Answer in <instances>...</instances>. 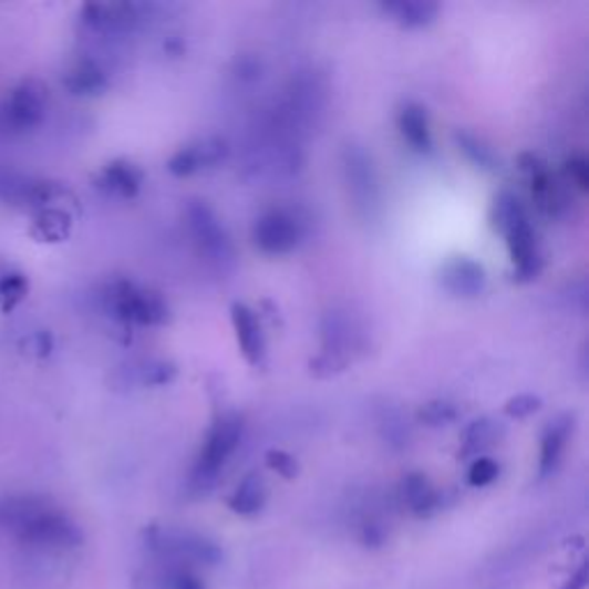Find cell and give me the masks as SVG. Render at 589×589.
<instances>
[{
	"instance_id": "obj_1",
	"label": "cell",
	"mask_w": 589,
	"mask_h": 589,
	"mask_svg": "<svg viewBox=\"0 0 589 589\" xmlns=\"http://www.w3.org/2000/svg\"><path fill=\"white\" fill-rule=\"evenodd\" d=\"M490 226L507 242L514 277L518 281H533L541 272V249L533 221L527 217L525 205L512 192H499L490 205Z\"/></svg>"
},
{
	"instance_id": "obj_2",
	"label": "cell",
	"mask_w": 589,
	"mask_h": 589,
	"mask_svg": "<svg viewBox=\"0 0 589 589\" xmlns=\"http://www.w3.org/2000/svg\"><path fill=\"white\" fill-rule=\"evenodd\" d=\"M242 435L245 422L240 415H235V412H224V415L213 422L208 435L203 440L198 458L192 467L189 490L194 495H205L215 488L221 469L232 458V454L238 452Z\"/></svg>"
},
{
	"instance_id": "obj_3",
	"label": "cell",
	"mask_w": 589,
	"mask_h": 589,
	"mask_svg": "<svg viewBox=\"0 0 589 589\" xmlns=\"http://www.w3.org/2000/svg\"><path fill=\"white\" fill-rule=\"evenodd\" d=\"M147 550L164 567L208 569L224 559V550L210 537L180 527H153L145 535Z\"/></svg>"
},
{
	"instance_id": "obj_4",
	"label": "cell",
	"mask_w": 589,
	"mask_h": 589,
	"mask_svg": "<svg viewBox=\"0 0 589 589\" xmlns=\"http://www.w3.org/2000/svg\"><path fill=\"white\" fill-rule=\"evenodd\" d=\"M10 523L14 525L17 535L42 548H76L83 541L79 525L44 503H31L23 499L19 507L10 509Z\"/></svg>"
},
{
	"instance_id": "obj_5",
	"label": "cell",
	"mask_w": 589,
	"mask_h": 589,
	"mask_svg": "<svg viewBox=\"0 0 589 589\" xmlns=\"http://www.w3.org/2000/svg\"><path fill=\"white\" fill-rule=\"evenodd\" d=\"M185 224L196 251L215 270H230L235 265V247L217 213L200 198H192L185 208Z\"/></svg>"
},
{
	"instance_id": "obj_6",
	"label": "cell",
	"mask_w": 589,
	"mask_h": 589,
	"mask_svg": "<svg viewBox=\"0 0 589 589\" xmlns=\"http://www.w3.org/2000/svg\"><path fill=\"white\" fill-rule=\"evenodd\" d=\"M106 307L111 316L125 326L157 328L168 320V304L162 294L127 279H117L108 286Z\"/></svg>"
},
{
	"instance_id": "obj_7",
	"label": "cell",
	"mask_w": 589,
	"mask_h": 589,
	"mask_svg": "<svg viewBox=\"0 0 589 589\" xmlns=\"http://www.w3.org/2000/svg\"><path fill=\"white\" fill-rule=\"evenodd\" d=\"M302 238L304 221L298 217V213L288 208H272L262 213L251 228V240L265 256H288L300 247Z\"/></svg>"
},
{
	"instance_id": "obj_8",
	"label": "cell",
	"mask_w": 589,
	"mask_h": 589,
	"mask_svg": "<svg viewBox=\"0 0 589 589\" xmlns=\"http://www.w3.org/2000/svg\"><path fill=\"white\" fill-rule=\"evenodd\" d=\"M343 173L348 183V194L355 205V213L362 219H373L380 210V187L378 173L371 155L364 147L348 145L343 151Z\"/></svg>"
},
{
	"instance_id": "obj_9",
	"label": "cell",
	"mask_w": 589,
	"mask_h": 589,
	"mask_svg": "<svg viewBox=\"0 0 589 589\" xmlns=\"http://www.w3.org/2000/svg\"><path fill=\"white\" fill-rule=\"evenodd\" d=\"M46 113V87L38 81H25L10 93L3 104V123L12 132L35 130Z\"/></svg>"
},
{
	"instance_id": "obj_10",
	"label": "cell",
	"mask_w": 589,
	"mask_h": 589,
	"mask_svg": "<svg viewBox=\"0 0 589 589\" xmlns=\"http://www.w3.org/2000/svg\"><path fill=\"white\" fill-rule=\"evenodd\" d=\"M226 157H228V143L224 138L217 136L198 138L178 147L166 162V168L170 175H175V178H189V175L219 166Z\"/></svg>"
},
{
	"instance_id": "obj_11",
	"label": "cell",
	"mask_w": 589,
	"mask_h": 589,
	"mask_svg": "<svg viewBox=\"0 0 589 589\" xmlns=\"http://www.w3.org/2000/svg\"><path fill=\"white\" fill-rule=\"evenodd\" d=\"M437 277L440 286L458 300L479 298L488 283L484 265L469 256H452L450 260L442 262Z\"/></svg>"
},
{
	"instance_id": "obj_12",
	"label": "cell",
	"mask_w": 589,
	"mask_h": 589,
	"mask_svg": "<svg viewBox=\"0 0 589 589\" xmlns=\"http://www.w3.org/2000/svg\"><path fill=\"white\" fill-rule=\"evenodd\" d=\"M230 322L245 360L251 366H260L265 360V334L256 311L242 302H235L230 307Z\"/></svg>"
},
{
	"instance_id": "obj_13",
	"label": "cell",
	"mask_w": 589,
	"mask_h": 589,
	"mask_svg": "<svg viewBox=\"0 0 589 589\" xmlns=\"http://www.w3.org/2000/svg\"><path fill=\"white\" fill-rule=\"evenodd\" d=\"M520 168L525 170L529 189H533V198L537 203V208L546 215H555L562 205V192H559V185L555 180V175L550 168L533 153H527L520 157Z\"/></svg>"
},
{
	"instance_id": "obj_14",
	"label": "cell",
	"mask_w": 589,
	"mask_h": 589,
	"mask_svg": "<svg viewBox=\"0 0 589 589\" xmlns=\"http://www.w3.org/2000/svg\"><path fill=\"white\" fill-rule=\"evenodd\" d=\"M399 499H401V505L410 514H415L417 518L433 516L442 505L440 490L433 486V482L424 473H407L401 479Z\"/></svg>"
},
{
	"instance_id": "obj_15",
	"label": "cell",
	"mask_w": 589,
	"mask_h": 589,
	"mask_svg": "<svg viewBox=\"0 0 589 589\" xmlns=\"http://www.w3.org/2000/svg\"><path fill=\"white\" fill-rule=\"evenodd\" d=\"M396 125H399L403 141L412 147V151L420 153V155H428L433 151V134H431L428 113L422 104L405 102L399 108Z\"/></svg>"
},
{
	"instance_id": "obj_16",
	"label": "cell",
	"mask_w": 589,
	"mask_h": 589,
	"mask_svg": "<svg viewBox=\"0 0 589 589\" xmlns=\"http://www.w3.org/2000/svg\"><path fill=\"white\" fill-rule=\"evenodd\" d=\"M571 433H574V415H562L546 426L541 435V452H539V477L541 479L550 477L557 469Z\"/></svg>"
},
{
	"instance_id": "obj_17",
	"label": "cell",
	"mask_w": 589,
	"mask_h": 589,
	"mask_svg": "<svg viewBox=\"0 0 589 589\" xmlns=\"http://www.w3.org/2000/svg\"><path fill=\"white\" fill-rule=\"evenodd\" d=\"M100 189L117 198H134L143 187V170L130 159H113L100 173Z\"/></svg>"
},
{
	"instance_id": "obj_18",
	"label": "cell",
	"mask_w": 589,
	"mask_h": 589,
	"mask_svg": "<svg viewBox=\"0 0 589 589\" xmlns=\"http://www.w3.org/2000/svg\"><path fill=\"white\" fill-rule=\"evenodd\" d=\"M63 85L68 87V93L76 97H97L106 93L108 87V76L100 68V63L91 61V58H81L76 61L63 76Z\"/></svg>"
},
{
	"instance_id": "obj_19",
	"label": "cell",
	"mask_w": 589,
	"mask_h": 589,
	"mask_svg": "<svg viewBox=\"0 0 589 589\" xmlns=\"http://www.w3.org/2000/svg\"><path fill=\"white\" fill-rule=\"evenodd\" d=\"M268 484L258 475V473H249L235 490L228 497V509L238 516H256L262 512V507L268 505Z\"/></svg>"
},
{
	"instance_id": "obj_20",
	"label": "cell",
	"mask_w": 589,
	"mask_h": 589,
	"mask_svg": "<svg viewBox=\"0 0 589 589\" xmlns=\"http://www.w3.org/2000/svg\"><path fill=\"white\" fill-rule=\"evenodd\" d=\"M380 10L390 14L401 28H407V31H417V28L431 25L440 14V6L428 3V0H399V3H382Z\"/></svg>"
},
{
	"instance_id": "obj_21",
	"label": "cell",
	"mask_w": 589,
	"mask_h": 589,
	"mask_svg": "<svg viewBox=\"0 0 589 589\" xmlns=\"http://www.w3.org/2000/svg\"><path fill=\"white\" fill-rule=\"evenodd\" d=\"M505 435V426L490 420V417H479L473 424H467L463 435H461V454L463 456H482L488 447H493L495 442Z\"/></svg>"
},
{
	"instance_id": "obj_22",
	"label": "cell",
	"mask_w": 589,
	"mask_h": 589,
	"mask_svg": "<svg viewBox=\"0 0 589 589\" xmlns=\"http://www.w3.org/2000/svg\"><path fill=\"white\" fill-rule=\"evenodd\" d=\"M350 343H352L350 320L339 311H330L326 318H322V352L348 358Z\"/></svg>"
},
{
	"instance_id": "obj_23",
	"label": "cell",
	"mask_w": 589,
	"mask_h": 589,
	"mask_svg": "<svg viewBox=\"0 0 589 589\" xmlns=\"http://www.w3.org/2000/svg\"><path fill=\"white\" fill-rule=\"evenodd\" d=\"M458 151L463 153V157L473 164L475 168L479 170H486V173H495L499 170V157L497 153L493 151V147L482 138V136H475L469 132H458L454 136Z\"/></svg>"
},
{
	"instance_id": "obj_24",
	"label": "cell",
	"mask_w": 589,
	"mask_h": 589,
	"mask_svg": "<svg viewBox=\"0 0 589 589\" xmlns=\"http://www.w3.org/2000/svg\"><path fill=\"white\" fill-rule=\"evenodd\" d=\"M72 232V217L61 208H42L35 217V235L42 242H63Z\"/></svg>"
},
{
	"instance_id": "obj_25",
	"label": "cell",
	"mask_w": 589,
	"mask_h": 589,
	"mask_svg": "<svg viewBox=\"0 0 589 589\" xmlns=\"http://www.w3.org/2000/svg\"><path fill=\"white\" fill-rule=\"evenodd\" d=\"M157 589H208V582L196 569L189 567H157L155 574Z\"/></svg>"
},
{
	"instance_id": "obj_26",
	"label": "cell",
	"mask_w": 589,
	"mask_h": 589,
	"mask_svg": "<svg viewBox=\"0 0 589 589\" xmlns=\"http://www.w3.org/2000/svg\"><path fill=\"white\" fill-rule=\"evenodd\" d=\"M461 417V407L447 399H433L417 410V422L431 428L447 426Z\"/></svg>"
},
{
	"instance_id": "obj_27",
	"label": "cell",
	"mask_w": 589,
	"mask_h": 589,
	"mask_svg": "<svg viewBox=\"0 0 589 589\" xmlns=\"http://www.w3.org/2000/svg\"><path fill=\"white\" fill-rule=\"evenodd\" d=\"M178 375V366L168 360H147L138 369V382L143 388H166Z\"/></svg>"
},
{
	"instance_id": "obj_28",
	"label": "cell",
	"mask_w": 589,
	"mask_h": 589,
	"mask_svg": "<svg viewBox=\"0 0 589 589\" xmlns=\"http://www.w3.org/2000/svg\"><path fill=\"white\" fill-rule=\"evenodd\" d=\"M28 294V279L21 272L0 277V309L12 311Z\"/></svg>"
},
{
	"instance_id": "obj_29",
	"label": "cell",
	"mask_w": 589,
	"mask_h": 589,
	"mask_svg": "<svg viewBox=\"0 0 589 589\" xmlns=\"http://www.w3.org/2000/svg\"><path fill=\"white\" fill-rule=\"evenodd\" d=\"M499 477V463L490 456H477L467 467V484L475 488L490 486Z\"/></svg>"
},
{
	"instance_id": "obj_30",
	"label": "cell",
	"mask_w": 589,
	"mask_h": 589,
	"mask_svg": "<svg viewBox=\"0 0 589 589\" xmlns=\"http://www.w3.org/2000/svg\"><path fill=\"white\" fill-rule=\"evenodd\" d=\"M265 463H268L270 469H275V473L283 479H294L300 475V463L294 456H290L288 452L283 450H270L268 454H265Z\"/></svg>"
},
{
	"instance_id": "obj_31",
	"label": "cell",
	"mask_w": 589,
	"mask_h": 589,
	"mask_svg": "<svg viewBox=\"0 0 589 589\" xmlns=\"http://www.w3.org/2000/svg\"><path fill=\"white\" fill-rule=\"evenodd\" d=\"M541 410V399L535 394H518L505 403V415L512 420H525Z\"/></svg>"
},
{
	"instance_id": "obj_32",
	"label": "cell",
	"mask_w": 589,
	"mask_h": 589,
	"mask_svg": "<svg viewBox=\"0 0 589 589\" xmlns=\"http://www.w3.org/2000/svg\"><path fill=\"white\" fill-rule=\"evenodd\" d=\"M350 364L348 358H341V355H332V352H320L318 358H313L309 362V369L316 378H332L341 371H345V366Z\"/></svg>"
},
{
	"instance_id": "obj_33",
	"label": "cell",
	"mask_w": 589,
	"mask_h": 589,
	"mask_svg": "<svg viewBox=\"0 0 589 589\" xmlns=\"http://www.w3.org/2000/svg\"><path fill=\"white\" fill-rule=\"evenodd\" d=\"M565 173H567V178L571 185H576L580 192H587L589 168H587V159L582 155H574L571 159H567Z\"/></svg>"
},
{
	"instance_id": "obj_34",
	"label": "cell",
	"mask_w": 589,
	"mask_h": 589,
	"mask_svg": "<svg viewBox=\"0 0 589 589\" xmlns=\"http://www.w3.org/2000/svg\"><path fill=\"white\" fill-rule=\"evenodd\" d=\"M587 582H589V569H587V562H582L562 589H587Z\"/></svg>"
}]
</instances>
